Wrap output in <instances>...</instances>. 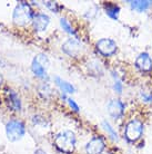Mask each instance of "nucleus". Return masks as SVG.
Listing matches in <instances>:
<instances>
[{
  "label": "nucleus",
  "instance_id": "nucleus-1",
  "mask_svg": "<svg viewBox=\"0 0 152 154\" xmlns=\"http://www.w3.org/2000/svg\"><path fill=\"white\" fill-rule=\"evenodd\" d=\"M77 143L76 134L70 130H63L54 136V144L58 150L65 153H71L75 151Z\"/></svg>",
  "mask_w": 152,
  "mask_h": 154
},
{
  "label": "nucleus",
  "instance_id": "nucleus-2",
  "mask_svg": "<svg viewBox=\"0 0 152 154\" xmlns=\"http://www.w3.org/2000/svg\"><path fill=\"white\" fill-rule=\"evenodd\" d=\"M34 16V11L29 5L26 2H20L16 6L13 10L12 20L18 26H26L27 23H32Z\"/></svg>",
  "mask_w": 152,
  "mask_h": 154
},
{
  "label": "nucleus",
  "instance_id": "nucleus-3",
  "mask_svg": "<svg viewBox=\"0 0 152 154\" xmlns=\"http://www.w3.org/2000/svg\"><path fill=\"white\" fill-rule=\"evenodd\" d=\"M26 133L25 124L19 119H10L6 125V134L10 142H16L22 139Z\"/></svg>",
  "mask_w": 152,
  "mask_h": 154
},
{
  "label": "nucleus",
  "instance_id": "nucleus-4",
  "mask_svg": "<svg viewBox=\"0 0 152 154\" xmlns=\"http://www.w3.org/2000/svg\"><path fill=\"white\" fill-rule=\"evenodd\" d=\"M49 58L45 54H38L34 56L31 63V70L36 77L38 78H46L47 70L49 67Z\"/></svg>",
  "mask_w": 152,
  "mask_h": 154
},
{
  "label": "nucleus",
  "instance_id": "nucleus-5",
  "mask_svg": "<svg viewBox=\"0 0 152 154\" xmlns=\"http://www.w3.org/2000/svg\"><path fill=\"white\" fill-rule=\"evenodd\" d=\"M145 131V125L140 119H133L128 122L124 127V136L130 142H136L141 137V135Z\"/></svg>",
  "mask_w": 152,
  "mask_h": 154
},
{
  "label": "nucleus",
  "instance_id": "nucleus-6",
  "mask_svg": "<svg viewBox=\"0 0 152 154\" xmlns=\"http://www.w3.org/2000/svg\"><path fill=\"white\" fill-rule=\"evenodd\" d=\"M95 48L101 55L109 57V56H112L113 54H115L118 46H117V44L113 39L101 38L95 42Z\"/></svg>",
  "mask_w": 152,
  "mask_h": 154
},
{
  "label": "nucleus",
  "instance_id": "nucleus-7",
  "mask_svg": "<svg viewBox=\"0 0 152 154\" xmlns=\"http://www.w3.org/2000/svg\"><path fill=\"white\" fill-rule=\"evenodd\" d=\"M62 50L70 57H77L82 50V44L78 38L72 37V38H69L68 40H66L63 42Z\"/></svg>",
  "mask_w": 152,
  "mask_h": 154
},
{
  "label": "nucleus",
  "instance_id": "nucleus-8",
  "mask_svg": "<svg viewBox=\"0 0 152 154\" xmlns=\"http://www.w3.org/2000/svg\"><path fill=\"white\" fill-rule=\"evenodd\" d=\"M124 109H126V105L123 104L120 100H117V98L111 100L107 105V111L109 113V115L114 119H120L123 115Z\"/></svg>",
  "mask_w": 152,
  "mask_h": 154
},
{
  "label": "nucleus",
  "instance_id": "nucleus-9",
  "mask_svg": "<svg viewBox=\"0 0 152 154\" xmlns=\"http://www.w3.org/2000/svg\"><path fill=\"white\" fill-rule=\"evenodd\" d=\"M136 67L141 72H150L152 70V58L149 53H141L136 58Z\"/></svg>",
  "mask_w": 152,
  "mask_h": 154
},
{
  "label": "nucleus",
  "instance_id": "nucleus-10",
  "mask_svg": "<svg viewBox=\"0 0 152 154\" xmlns=\"http://www.w3.org/2000/svg\"><path fill=\"white\" fill-rule=\"evenodd\" d=\"M106 147L104 141L101 137H93L86 145V152L87 154H100L102 153Z\"/></svg>",
  "mask_w": 152,
  "mask_h": 154
},
{
  "label": "nucleus",
  "instance_id": "nucleus-11",
  "mask_svg": "<svg viewBox=\"0 0 152 154\" xmlns=\"http://www.w3.org/2000/svg\"><path fill=\"white\" fill-rule=\"evenodd\" d=\"M50 23V17L46 14H37L34 16L32 26L36 31H45Z\"/></svg>",
  "mask_w": 152,
  "mask_h": 154
},
{
  "label": "nucleus",
  "instance_id": "nucleus-12",
  "mask_svg": "<svg viewBox=\"0 0 152 154\" xmlns=\"http://www.w3.org/2000/svg\"><path fill=\"white\" fill-rule=\"evenodd\" d=\"M131 9L138 12H145L152 7V1L150 0H136V1H129Z\"/></svg>",
  "mask_w": 152,
  "mask_h": 154
},
{
  "label": "nucleus",
  "instance_id": "nucleus-13",
  "mask_svg": "<svg viewBox=\"0 0 152 154\" xmlns=\"http://www.w3.org/2000/svg\"><path fill=\"white\" fill-rule=\"evenodd\" d=\"M54 84L57 85L58 87L60 88L61 92L65 93V94H72V93H75V91H76L75 86H73L71 83H69V82L65 81V79H62V78H60L59 76L54 77Z\"/></svg>",
  "mask_w": 152,
  "mask_h": 154
},
{
  "label": "nucleus",
  "instance_id": "nucleus-14",
  "mask_svg": "<svg viewBox=\"0 0 152 154\" xmlns=\"http://www.w3.org/2000/svg\"><path fill=\"white\" fill-rule=\"evenodd\" d=\"M8 100H9V105L10 107L15 111V112H19L21 109V102H20V97L18 96V94L13 91L9 92L8 95Z\"/></svg>",
  "mask_w": 152,
  "mask_h": 154
},
{
  "label": "nucleus",
  "instance_id": "nucleus-15",
  "mask_svg": "<svg viewBox=\"0 0 152 154\" xmlns=\"http://www.w3.org/2000/svg\"><path fill=\"white\" fill-rule=\"evenodd\" d=\"M104 9H106V14L109 16L110 18H112V19H114V20H117L119 18V15H120V7H119L118 5L109 2L108 5L104 6Z\"/></svg>",
  "mask_w": 152,
  "mask_h": 154
},
{
  "label": "nucleus",
  "instance_id": "nucleus-16",
  "mask_svg": "<svg viewBox=\"0 0 152 154\" xmlns=\"http://www.w3.org/2000/svg\"><path fill=\"white\" fill-rule=\"evenodd\" d=\"M101 126H102V128L106 131V133L109 136H110L111 140H118V133H117V131L114 130L113 127H112V125H111L108 121H102V123H101Z\"/></svg>",
  "mask_w": 152,
  "mask_h": 154
},
{
  "label": "nucleus",
  "instance_id": "nucleus-17",
  "mask_svg": "<svg viewBox=\"0 0 152 154\" xmlns=\"http://www.w3.org/2000/svg\"><path fill=\"white\" fill-rule=\"evenodd\" d=\"M60 26L61 28L66 31V32H68L69 35H72V36H76V32L73 30L72 26L69 23V21L66 18H61L60 19Z\"/></svg>",
  "mask_w": 152,
  "mask_h": 154
},
{
  "label": "nucleus",
  "instance_id": "nucleus-18",
  "mask_svg": "<svg viewBox=\"0 0 152 154\" xmlns=\"http://www.w3.org/2000/svg\"><path fill=\"white\" fill-rule=\"evenodd\" d=\"M113 78H114V83H113V89L117 94H122L123 92V84L122 82L120 81V78L118 76H115V74H113Z\"/></svg>",
  "mask_w": 152,
  "mask_h": 154
},
{
  "label": "nucleus",
  "instance_id": "nucleus-19",
  "mask_svg": "<svg viewBox=\"0 0 152 154\" xmlns=\"http://www.w3.org/2000/svg\"><path fill=\"white\" fill-rule=\"evenodd\" d=\"M62 98H65L66 100H67V103L69 104V106H70V108L72 109V111H75V112H79V106H78V104H77L76 102H75V100H72V98H70V97H66L62 95Z\"/></svg>",
  "mask_w": 152,
  "mask_h": 154
},
{
  "label": "nucleus",
  "instance_id": "nucleus-20",
  "mask_svg": "<svg viewBox=\"0 0 152 154\" xmlns=\"http://www.w3.org/2000/svg\"><path fill=\"white\" fill-rule=\"evenodd\" d=\"M45 6H47V7L49 8L50 10H52L53 12H57L58 11V4H56V2L47 1V2H45Z\"/></svg>",
  "mask_w": 152,
  "mask_h": 154
},
{
  "label": "nucleus",
  "instance_id": "nucleus-21",
  "mask_svg": "<svg viewBox=\"0 0 152 154\" xmlns=\"http://www.w3.org/2000/svg\"><path fill=\"white\" fill-rule=\"evenodd\" d=\"M142 100L147 102V103H151L152 102V93L151 94H148V95H145V94H142Z\"/></svg>",
  "mask_w": 152,
  "mask_h": 154
},
{
  "label": "nucleus",
  "instance_id": "nucleus-22",
  "mask_svg": "<svg viewBox=\"0 0 152 154\" xmlns=\"http://www.w3.org/2000/svg\"><path fill=\"white\" fill-rule=\"evenodd\" d=\"M34 154H47V153H46V152H45L43 150H41V149H39V150L36 151V152H34Z\"/></svg>",
  "mask_w": 152,
  "mask_h": 154
},
{
  "label": "nucleus",
  "instance_id": "nucleus-23",
  "mask_svg": "<svg viewBox=\"0 0 152 154\" xmlns=\"http://www.w3.org/2000/svg\"><path fill=\"white\" fill-rule=\"evenodd\" d=\"M2 81H4V79H2V75H1V74H0V84H1V83H2Z\"/></svg>",
  "mask_w": 152,
  "mask_h": 154
}]
</instances>
